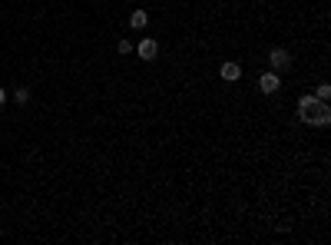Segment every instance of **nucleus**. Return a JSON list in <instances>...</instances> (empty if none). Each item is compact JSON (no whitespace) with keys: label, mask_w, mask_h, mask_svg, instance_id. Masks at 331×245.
<instances>
[{"label":"nucleus","mask_w":331,"mask_h":245,"mask_svg":"<svg viewBox=\"0 0 331 245\" xmlns=\"http://www.w3.org/2000/svg\"><path fill=\"white\" fill-rule=\"evenodd\" d=\"M301 123H311V126H328L331 123V110H328V103H321V100H318L315 106H311V110L305 113V116H301Z\"/></svg>","instance_id":"nucleus-1"},{"label":"nucleus","mask_w":331,"mask_h":245,"mask_svg":"<svg viewBox=\"0 0 331 245\" xmlns=\"http://www.w3.org/2000/svg\"><path fill=\"white\" fill-rule=\"evenodd\" d=\"M268 63H272V73H285L288 66H292V56H288L285 47H275L272 53H268Z\"/></svg>","instance_id":"nucleus-2"},{"label":"nucleus","mask_w":331,"mask_h":245,"mask_svg":"<svg viewBox=\"0 0 331 245\" xmlns=\"http://www.w3.org/2000/svg\"><path fill=\"white\" fill-rule=\"evenodd\" d=\"M136 53H139V60H146V63H149V60H156V56H159V43H156L152 37H146V40H139Z\"/></svg>","instance_id":"nucleus-3"},{"label":"nucleus","mask_w":331,"mask_h":245,"mask_svg":"<svg viewBox=\"0 0 331 245\" xmlns=\"http://www.w3.org/2000/svg\"><path fill=\"white\" fill-rule=\"evenodd\" d=\"M278 87H282V79H278V73H262V79H259V90H262V93H268V96H272V93H275Z\"/></svg>","instance_id":"nucleus-4"},{"label":"nucleus","mask_w":331,"mask_h":245,"mask_svg":"<svg viewBox=\"0 0 331 245\" xmlns=\"http://www.w3.org/2000/svg\"><path fill=\"white\" fill-rule=\"evenodd\" d=\"M146 24H149V14H146V10H133V14H129V27H133V30H142Z\"/></svg>","instance_id":"nucleus-5"},{"label":"nucleus","mask_w":331,"mask_h":245,"mask_svg":"<svg viewBox=\"0 0 331 245\" xmlns=\"http://www.w3.org/2000/svg\"><path fill=\"white\" fill-rule=\"evenodd\" d=\"M238 76H242V66H238V63H222V79H229V83H235Z\"/></svg>","instance_id":"nucleus-6"},{"label":"nucleus","mask_w":331,"mask_h":245,"mask_svg":"<svg viewBox=\"0 0 331 245\" xmlns=\"http://www.w3.org/2000/svg\"><path fill=\"white\" fill-rule=\"evenodd\" d=\"M318 103V96H311V93H305V96H301V100H298V116H305V113L308 110H311V106H315Z\"/></svg>","instance_id":"nucleus-7"},{"label":"nucleus","mask_w":331,"mask_h":245,"mask_svg":"<svg viewBox=\"0 0 331 245\" xmlns=\"http://www.w3.org/2000/svg\"><path fill=\"white\" fill-rule=\"evenodd\" d=\"M315 96H318V100H321V103H328V100H331V83H318Z\"/></svg>","instance_id":"nucleus-8"},{"label":"nucleus","mask_w":331,"mask_h":245,"mask_svg":"<svg viewBox=\"0 0 331 245\" xmlns=\"http://www.w3.org/2000/svg\"><path fill=\"white\" fill-rule=\"evenodd\" d=\"M14 100H17V103H20V106H24V103H30V90H27V87L14 90Z\"/></svg>","instance_id":"nucleus-9"},{"label":"nucleus","mask_w":331,"mask_h":245,"mask_svg":"<svg viewBox=\"0 0 331 245\" xmlns=\"http://www.w3.org/2000/svg\"><path fill=\"white\" fill-rule=\"evenodd\" d=\"M116 50H119L123 56H129V53H133V43H129V40H119V43H116Z\"/></svg>","instance_id":"nucleus-10"},{"label":"nucleus","mask_w":331,"mask_h":245,"mask_svg":"<svg viewBox=\"0 0 331 245\" xmlns=\"http://www.w3.org/2000/svg\"><path fill=\"white\" fill-rule=\"evenodd\" d=\"M4 103H7V90L0 87V106H4Z\"/></svg>","instance_id":"nucleus-11"}]
</instances>
